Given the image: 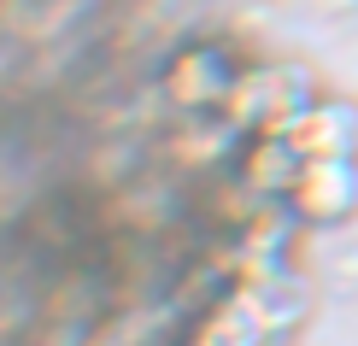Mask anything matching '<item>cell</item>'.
<instances>
[{
    "label": "cell",
    "mask_w": 358,
    "mask_h": 346,
    "mask_svg": "<svg viewBox=\"0 0 358 346\" xmlns=\"http://www.w3.org/2000/svg\"><path fill=\"white\" fill-rule=\"evenodd\" d=\"M317 100V77L300 59H247L223 117L241 135H276Z\"/></svg>",
    "instance_id": "cell-1"
},
{
    "label": "cell",
    "mask_w": 358,
    "mask_h": 346,
    "mask_svg": "<svg viewBox=\"0 0 358 346\" xmlns=\"http://www.w3.org/2000/svg\"><path fill=\"white\" fill-rule=\"evenodd\" d=\"M241 65H247V59L223 53V48H212V41H188V48H176L165 59L159 88H165V100L176 112H223L229 94H235Z\"/></svg>",
    "instance_id": "cell-2"
},
{
    "label": "cell",
    "mask_w": 358,
    "mask_h": 346,
    "mask_svg": "<svg viewBox=\"0 0 358 346\" xmlns=\"http://www.w3.org/2000/svg\"><path fill=\"white\" fill-rule=\"evenodd\" d=\"M282 206L300 223H311V229L352 223L358 217V159H311Z\"/></svg>",
    "instance_id": "cell-3"
},
{
    "label": "cell",
    "mask_w": 358,
    "mask_h": 346,
    "mask_svg": "<svg viewBox=\"0 0 358 346\" xmlns=\"http://www.w3.org/2000/svg\"><path fill=\"white\" fill-rule=\"evenodd\" d=\"M288 141L300 147L306 159H358V100L317 94L288 124Z\"/></svg>",
    "instance_id": "cell-4"
},
{
    "label": "cell",
    "mask_w": 358,
    "mask_h": 346,
    "mask_svg": "<svg viewBox=\"0 0 358 346\" xmlns=\"http://www.w3.org/2000/svg\"><path fill=\"white\" fill-rule=\"evenodd\" d=\"M306 164L311 159L288 141V129H276V135H247V141H241V164H235V176H241L264 206H282L294 194V182H300Z\"/></svg>",
    "instance_id": "cell-5"
},
{
    "label": "cell",
    "mask_w": 358,
    "mask_h": 346,
    "mask_svg": "<svg viewBox=\"0 0 358 346\" xmlns=\"http://www.w3.org/2000/svg\"><path fill=\"white\" fill-rule=\"evenodd\" d=\"M235 299L252 311V323H259L271 340L288 335V329H300V317L311 311V294H306V282L294 276V270H271V276L235 282Z\"/></svg>",
    "instance_id": "cell-6"
},
{
    "label": "cell",
    "mask_w": 358,
    "mask_h": 346,
    "mask_svg": "<svg viewBox=\"0 0 358 346\" xmlns=\"http://www.w3.org/2000/svg\"><path fill=\"white\" fill-rule=\"evenodd\" d=\"M264 340H271V335L252 323V311H247L235 294H223L217 305L194 323V340H188V346H264Z\"/></svg>",
    "instance_id": "cell-7"
}]
</instances>
